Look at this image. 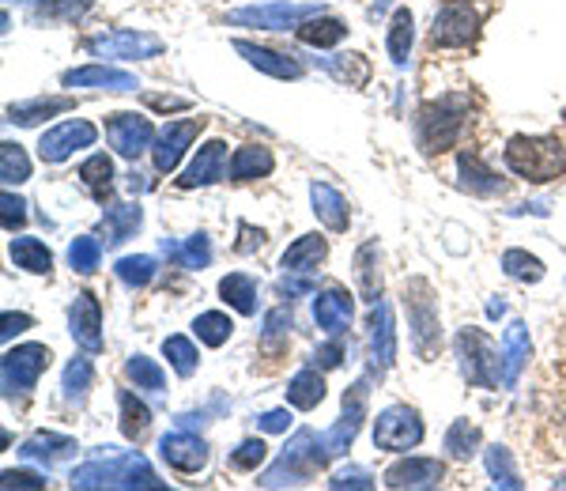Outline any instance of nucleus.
I'll return each mask as SVG.
<instances>
[{"label": "nucleus", "instance_id": "nucleus-43", "mask_svg": "<svg viewBox=\"0 0 566 491\" xmlns=\"http://www.w3.org/2000/svg\"><path fill=\"white\" fill-rule=\"evenodd\" d=\"M446 450H450V458H458V461L476 458V450H480V427L469 424V420H453L450 431H446Z\"/></svg>", "mask_w": 566, "mask_h": 491}, {"label": "nucleus", "instance_id": "nucleus-11", "mask_svg": "<svg viewBox=\"0 0 566 491\" xmlns=\"http://www.w3.org/2000/svg\"><path fill=\"white\" fill-rule=\"evenodd\" d=\"M370 378H374V370H367V378H359L348 394H344V416L325 431V447H328L333 458H340V453L352 447L363 420H367V397H370L367 386H370Z\"/></svg>", "mask_w": 566, "mask_h": 491}, {"label": "nucleus", "instance_id": "nucleus-46", "mask_svg": "<svg viewBox=\"0 0 566 491\" xmlns=\"http://www.w3.org/2000/svg\"><path fill=\"white\" fill-rule=\"evenodd\" d=\"M193 330H197V341H205L208 348H223V344L231 341V333H234V322L223 311H208V314L197 317Z\"/></svg>", "mask_w": 566, "mask_h": 491}, {"label": "nucleus", "instance_id": "nucleus-1", "mask_svg": "<svg viewBox=\"0 0 566 491\" xmlns=\"http://www.w3.org/2000/svg\"><path fill=\"white\" fill-rule=\"evenodd\" d=\"M72 488H163L155 469L136 450L129 453H103L72 472Z\"/></svg>", "mask_w": 566, "mask_h": 491}, {"label": "nucleus", "instance_id": "nucleus-52", "mask_svg": "<svg viewBox=\"0 0 566 491\" xmlns=\"http://www.w3.org/2000/svg\"><path fill=\"white\" fill-rule=\"evenodd\" d=\"M125 375L136 382V389H151V394H163L167 389V375H163V367L148 356H133L125 363Z\"/></svg>", "mask_w": 566, "mask_h": 491}, {"label": "nucleus", "instance_id": "nucleus-5", "mask_svg": "<svg viewBox=\"0 0 566 491\" xmlns=\"http://www.w3.org/2000/svg\"><path fill=\"white\" fill-rule=\"evenodd\" d=\"M405 311H408V325H412V344L419 359H434L438 341H442V330H438V303L434 291L427 280H408L405 284Z\"/></svg>", "mask_w": 566, "mask_h": 491}, {"label": "nucleus", "instance_id": "nucleus-62", "mask_svg": "<svg viewBox=\"0 0 566 491\" xmlns=\"http://www.w3.org/2000/svg\"><path fill=\"white\" fill-rule=\"evenodd\" d=\"M239 234H242L239 253H253V250H261L264 239H269V234H264L261 227H250V223H239Z\"/></svg>", "mask_w": 566, "mask_h": 491}, {"label": "nucleus", "instance_id": "nucleus-6", "mask_svg": "<svg viewBox=\"0 0 566 491\" xmlns=\"http://www.w3.org/2000/svg\"><path fill=\"white\" fill-rule=\"evenodd\" d=\"M453 348H458L461 375L469 378V386L499 389V382H502V359H499V348L491 344L488 333L461 330L458 341H453Z\"/></svg>", "mask_w": 566, "mask_h": 491}, {"label": "nucleus", "instance_id": "nucleus-23", "mask_svg": "<svg viewBox=\"0 0 566 491\" xmlns=\"http://www.w3.org/2000/svg\"><path fill=\"white\" fill-rule=\"evenodd\" d=\"M65 87H106V91H136L133 72H122V69H109V65H87V69H69L61 76Z\"/></svg>", "mask_w": 566, "mask_h": 491}, {"label": "nucleus", "instance_id": "nucleus-63", "mask_svg": "<svg viewBox=\"0 0 566 491\" xmlns=\"http://www.w3.org/2000/svg\"><path fill=\"white\" fill-rule=\"evenodd\" d=\"M148 106L151 111H186V98H167V95H148Z\"/></svg>", "mask_w": 566, "mask_h": 491}, {"label": "nucleus", "instance_id": "nucleus-57", "mask_svg": "<svg viewBox=\"0 0 566 491\" xmlns=\"http://www.w3.org/2000/svg\"><path fill=\"white\" fill-rule=\"evenodd\" d=\"M0 488L12 491V488H45V480L39 472H27V469H4L0 472Z\"/></svg>", "mask_w": 566, "mask_h": 491}, {"label": "nucleus", "instance_id": "nucleus-26", "mask_svg": "<svg viewBox=\"0 0 566 491\" xmlns=\"http://www.w3.org/2000/svg\"><path fill=\"white\" fill-rule=\"evenodd\" d=\"M76 450H80L76 439H69V435H53V431H34L31 439L20 447V453L27 461H45V466H57V461L72 458Z\"/></svg>", "mask_w": 566, "mask_h": 491}, {"label": "nucleus", "instance_id": "nucleus-47", "mask_svg": "<svg viewBox=\"0 0 566 491\" xmlns=\"http://www.w3.org/2000/svg\"><path fill=\"white\" fill-rule=\"evenodd\" d=\"M91 382H95V367H91V359L87 356L69 359L65 375H61V389H65L69 401H84L87 389H91Z\"/></svg>", "mask_w": 566, "mask_h": 491}, {"label": "nucleus", "instance_id": "nucleus-17", "mask_svg": "<svg viewBox=\"0 0 566 491\" xmlns=\"http://www.w3.org/2000/svg\"><path fill=\"white\" fill-rule=\"evenodd\" d=\"M367 330H370V370L381 375V370H389L397 363V330H392L389 303H381V299L374 303Z\"/></svg>", "mask_w": 566, "mask_h": 491}, {"label": "nucleus", "instance_id": "nucleus-31", "mask_svg": "<svg viewBox=\"0 0 566 491\" xmlns=\"http://www.w3.org/2000/svg\"><path fill=\"white\" fill-rule=\"evenodd\" d=\"M325 401V378L317 375V367H303L298 375H291L287 382V405L291 408H303V412H310V408H317Z\"/></svg>", "mask_w": 566, "mask_h": 491}, {"label": "nucleus", "instance_id": "nucleus-39", "mask_svg": "<svg viewBox=\"0 0 566 491\" xmlns=\"http://www.w3.org/2000/svg\"><path fill=\"white\" fill-rule=\"evenodd\" d=\"M117 405H122V435L125 439H140V435H148L151 427V408L140 401V397L133 394V389H122L117 394Z\"/></svg>", "mask_w": 566, "mask_h": 491}, {"label": "nucleus", "instance_id": "nucleus-35", "mask_svg": "<svg viewBox=\"0 0 566 491\" xmlns=\"http://www.w3.org/2000/svg\"><path fill=\"white\" fill-rule=\"evenodd\" d=\"M65 111H76V98H34V103L8 106V122L12 125H39L45 117H57Z\"/></svg>", "mask_w": 566, "mask_h": 491}, {"label": "nucleus", "instance_id": "nucleus-44", "mask_svg": "<svg viewBox=\"0 0 566 491\" xmlns=\"http://www.w3.org/2000/svg\"><path fill=\"white\" fill-rule=\"evenodd\" d=\"M80 178H84V186L98 197V201H106L109 189H114V159H109V156H91L84 167H80Z\"/></svg>", "mask_w": 566, "mask_h": 491}, {"label": "nucleus", "instance_id": "nucleus-15", "mask_svg": "<svg viewBox=\"0 0 566 491\" xmlns=\"http://www.w3.org/2000/svg\"><path fill=\"white\" fill-rule=\"evenodd\" d=\"M95 136H98V129L91 122H61V125H53L50 133H42L39 156H42V163H65L72 152L91 148Z\"/></svg>", "mask_w": 566, "mask_h": 491}, {"label": "nucleus", "instance_id": "nucleus-8", "mask_svg": "<svg viewBox=\"0 0 566 491\" xmlns=\"http://www.w3.org/2000/svg\"><path fill=\"white\" fill-rule=\"evenodd\" d=\"M423 442V420H419L416 408L408 405H389L378 412L374 420V447L400 453V450H412Z\"/></svg>", "mask_w": 566, "mask_h": 491}, {"label": "nucleus", "instance_id": "nucleus-3", "mask_svg": "<svg viewBox=\"0 0 566 491\" xmlns=\"http://www.w3.org/2000/svg\"><path fill=\"white\" fill-rule=\"evenodd\" d=\"M328 461H333V453H328V447H325V435H317V431H310V427H303V431H298L295 439L287 442V450L280 453L276 466L264 472L258 484L261 488L306 484V480L314 477L317 469H325Z\"/></svg>", "mask_w": 566, "mask_h": 491}, {"label": "nucleus", "instance_id": "nucleus-29", "mask_svg": "<svg viewBox=\"0 0 566 491\" xmlns=\"http://www.w3.org/2000/svg\"><path fill=\"white\" fill-rule=\"evenodd\" d=\"M325 258H328V245L322 234H303V239H295L287 245L280 265L287 272H314V269H322Z\"/></svg>", "mask_w": 566, "mask_h": 491}, {"label": "nucleus", "instance_id": "nucleus-36", "mask_svg": "<svg viewBox=\"0 0 566 491\" xmlns=\"http://www.w3.org/2000/svg\"><path fill=\"white\" fill-rule=\"evenodd\" d=\"M295 34H298V42L317 45V50H328V45L344 42L348 23L336 20V15H314V20H306L303 27H295Z\"/></svg>", "mask_w": 566, "mask_h": 491}, {"label": "nucleus", "instance_id": "nucleus-37", "mask_svg": "<svg viewBox=\"0 0 566 491\" xmlns=\"http://www.w3.org/2000/svg\"><path fill=\"white\" fill-rule=\"evenodd\" d=\"M219 295L239 314H258V280L245 276V272H231V276L219 280Z\"/></svg>", "mask_w": 566, "mask_h": 491}, {"label": "nucleus", "instance_id": "nucleus-50", "mask_svg": "<svg viewBox=\"0 0 566 491\" xmlns=\"http://www.w3.org/2000/svg\"><path fill=\"white\" fill-rule=\"evenodd\" d=\"M483 461H488V472H491V480H495L499 488H510V491L525 488V484H522V477H517L514 458H510V450H506V447H488V453H483Z\"/></svg>", "mask_w": 566, "mask_h": 491}, {"label": "nucleus", "instance_id": "nucleus-58", "mask_svg": "<svg viewBox=\"0 0 566 491\" xmlns=\"http://www.w3.org/2000/svg\"><path fill=\"white\" fill-rule=\"evenodd\" d=\"M344 363V344H340V336H333L328 344H322V348L314 352V367H322V370H333V367H340Z\"/></svg>", "mask_w": 566, "mask_h": 491}, {"label": "nucleus", "instance_id": "nucleus-18", "mask_svg": "<svg viewBox=\"0 0 566 491\" xmlns=\"http://www.w3.org/2000/svg\"><path fill=\"white\" fill-rule=\"evenodd\" d=\"M159 453H163V461H167L170 469H178V472H200V469L208 466L205 439L189 435L186 427H181V431L163 435V439H159Z\"/></svg>", "mask_w": 566, "mask_h": 491}, {"label": "nucleus", "instance_id": "nucleus-49", "mask_svg": "<svg viewBox=\"0 0 566 491\" xmlns=\"http://www.w3.org/2000/svg\"><path fill=\"white\" fill-rule=\"evenodd\" d=\"M163 356L170 359V367H175L181 378H189L200 367L197 344L189 341V336H167V341H163Z\"/></svg>", "mask_w": 566, "mask_h": 491}, {"label": "nucleus", "instance_id": "nucleus-41", "mask_svg": "<svg viewBox=\"0 0 566 491\" xmlns=\"http://www.w3.org/2000/svg\"><path fill=\"white\" fill-rule=\"evenodd\" d=\"M95 0H39L34 4V20H45V23H76L80 15L91 12Z\"/></svg>", "mask_w": 566, "mask_h": 491}, {"label": "nucleus", "instance_id": "nucleus-48", "mask_svg": "<svg viewBox=\"0 0 566 491\" xmlns=\"http://www.w3.org/2000/svg\"><path fill=\"white\" fill-rule=\"evenodd\" d=\"M114 272H117V280H122V284L148 288L151 280H155V272H159V261L148 258V253H136V258H122V261H117Z\"/></svg>", "mask_w": 566, "mask_h": 491}, {"label": "nucleus", "instance_id": "nucleus-53", "mask_svg": "<svg viewBox=\"0 0 566 491\" xmlns=\"http://www.w3.org/2000/svg\"><path fill=\"white\" fill-rule=\"evenodd\" d=\"M264 458H269V447H264L261 439H245L242 447L231 453V466H234V469H242V472H253Z\"/></svg>", "mask_w": 566, "mask_h": 491}, {"label": "nucleus", "instance_id": "nucleus-9", "mask_svg": "<svg viewBox=\"0 0 566 491\" xmlns=\"http://www.w3.org/2000/svg\"><path fill=\"white\" fill-rule=\"evenodd\" d=\"M322 4H261V8H239V12L227 15L231 27H258V31H291V27H303L306 20L322 15Z\"/></svg>", "mask_w": 566, "mask_h": 491}, {"label": "nucleus", "instance_id": "nucleus-42", "mask_svg": "<svg viewBox=\"0 0 566 491\" xmlns=\"http://www.w3.org/2000/svg\"><path fill=\"white\" fill-rule=\"evenodd\" d=\"M27 178H31V159H27V152L20 144L4 140L0 144V181L12 189V186H23Z\"/></svg>", "mask_w": 566, "mask_h": 491}, {"label": "nucleus", "instance_id": "nucleus-61", "mask_svg": "<svg viewBox=\"0 0 566 491\" xmlns=\"http://www.w3.org/2000/svg\"><path fill=\"white\" fill-rule=\"evenodd\" d=\"M258 427H261V431H272V435H276V431H287V427H291V412H287V408H272V412H264V416H261Z\"/></svg>", "mask_w": 566, "mask_h": 491}, {"label": "nucleus", "instance_id": "nucleus-14", "mask_svg": "<svg viewBox=\"0 0 566 491\" xmlns=\"http://www.w3.org/2000/svg\"><path fill=\"white\" fill-rule=\"evenodd\" d=\"M205 117H186V122H170V125H163L159 136H155V144H151V159H155V170L159 175H170V170L178 167L181 156L189 152V144L197 140L200 129H205Z\"/></svg>", "mask_w": 566, "mask_h": 491}, {"label": "nucleus", "instance_id": "nucleus-30", "mask_svg": "<svg viewBox=\"0 0 566 491\" xmlns=\"http://www.w3.org/2000/svg\"><path fill=\"white\" fill-rule=\"evenodd\" d=\"M144 223L140 205H106L103 212V231H106V245H122L129 242Z\"/></svg>", "mask_w": 566, "mask_h": 491}, {"label": "nucleus", "instance_id": "nucleus-60", "mask_svg": "<svg viewBox=\"0 0 566 491\" xmlns=\"http://www.w3.org/2000/svg\"><path fill=\"white\" fill-rule=\"evenodd\" d=\"M280 291L283 295H310L314 280H310V272H287V276L280 280Z\"/></svg>", "mask_w": 566, "mask_h": 491}, {"label": "nucleus", "instance_id": "nucleus-7", "mask_svg": "<svg viewBox=\"0 0 566 491\" xmlns=\"http://www.w3.org/2000/svg\"><path fill=\"white\" fill-rule=\"evenodd\" d=\"M50 348L45 344H20V348L4 352L0 359V386H4V397L15 401V397H27L34 386H39L42 370L50 367Z\"/></svg>", "mask_w": 566, "mask_h": 491}, {"label": "nucleus", "instance_id": "nucleus-64", "mask_svg": "<svg viewBox=\"0 0 566 491\" xmlns=\"http://www.w3.org/2000/svg\"><path fill=\"white\" fill-rule=\"evenodd\" d=\"M488 314H491V317H502V314H506V303H502V299H491V303H488Z\"/></svg>", "mask_w": 566, "mask_h": 491}, {"label": "nucleus", "instance_id": "nucleus-38", "mask_svg": "<svg viewBox=\"0 0 566 491\" xmlns=\"http://www.w3.org/2000/svg\"><path fill=\"white\" fill-rule=\"evenodd\" d=\"M416 20L408 8H397L389 20V34H386V45H389V58L392 65H408V53H412V39H416Z\"/></svg>", "mask_w": 566, "mask_h": 491}, {"label": "nucleus", "instance_id": "nucleus-12", "mask_svg": "<svg viewBox=\"0 0 566 491\" xmlns=\"http://www.w3.org/2000/svg\"><path fill=\"white\" fill-rule=\"evenodd\" d=\"M480 12L469 4H458V0H450V4L438 8L434 15V27H431V42L442 45V50H461V45L476 42L480 39Z\"/></svg>", "mask_w": 566, "mask_h": 491}, {"label": "nucleus", "instance_id": "nucleus-22", "mask_svg": "<svg viewBox=\"0 0 566 491\" xmlns=\"http://www.w3.org/2000/svg\"><path fill=\"white\" fill-rule=\"evenodd\" d=\"M234 50L242 53L245 61H250L258 72H269V76H276V80H298L303 76V65H298L295 58H287V53H276V50H269V45H253V42H245L239 39L234 42Z\"/></svg>", "mask_w": 566, "mask_h": 491}, {"label": "nucleus", "instance_id": "nucleus-34", "mask_svg": "<svg viewBox=\"0 0 566 491\" xmlns=\"http://www.w3.org/2000/svg\"><path fill=\"white\" fill-rule=\"evenodd\" d=\"M458 170H461V189H469V194H476V197H491L506 189V181H499L476 156H469V152L458 156Z\"/></svg>", "mask_w": 566, "mask_h": 491}, {"label": "nucleus", "instance_id": "nucleus-10", "mask_svg": "<svg viewBox=\"0 0 566 491\" xmlns=\"http://www.w3.org/2000/svg\"><path fill=\"white\" fill-rule=\"evenodd\" d=\"M163 50H167V42L148 31H109L98 34V39H87V53L106 61H148L159 58Z\"/></svg>", "mask_w": 566, "mask_h": 491}, {"label": "nucleus", "instance_id": "nucleus-24", "mask_svg": "<svg viewBox=\"0 0 566 491\" xmlns=\"http://www.w3.org/2000/svg\"><path fill=\"white\" fill-rule=\"evenodd\" d=\"M528 359V325L525 322H510L506 341H502V386L514 389L517 378L525 370Z\"/></svg>", "mask_w": 566, "mask_h": 491}, {"label": "nucleus", "instance_id": "nucleus-45", "mask_svg": "<svg viewBox=\"0 0 566 491\" xmlns=\"http://www.w3.org/2000/svg\"><path fill=\"white\" fill-rule=\"evenodd\" d=\"M502 269H506L510 280H522V284H541L544 280V261L533 258V253H525V250L502 253Z\"/></svg>", "mask_w": 566, "mask_h": 491}, {"label": "nucleus", "instance_id": "nucleus-19", "mask_svg": "<svg viewBox=\"0 0 566 491\" xmlns=\"http://www.w3.org/2000/svg\"><path fill=\"white\" fill-rule=\"evenodd\" d=\"M227 178V144L223 140H208L205 148H197L193 163L186 167V175L178 178L181 189H197V186H216Z\"/></svg>", "mask_w": 566, "mask_h": 491}, {"label": "nucleus", "instance_id": "nucleus-13", "mask_svg": "<svg viewBox=\"0 0 566 491\" xmlns=\"http://www.w3.org/2000/svg\"><path fill=\"white\" fill-rule=\"evenodd\" d=\"M155 125L140 114H109L106 117V140L122 159H140L155 144Z\"/></svg>", "mask_w": 566, "mask_h": 491}, {"label": "nucleus", "instance_id": "nucleus-25", "mask_svg": "<svg viewBox=\"0 0 566 491\" xmlns=\"http://www.w3.org/2000/svg\"><path fill=\"white\" fill-rule=\"evenodd\" d=\"M310 205H314V216L317 220H322L328 231H348V201H344L340 194H336L333 186H325V181H314V186H310Z\"/></svg>", "mask_w": 566, "mask_h": 491}, {"label": "nucleus", "instance_id": "nucleus-59", "mask_svg": "<svg viewBox=\"0 0 566 491\" xmlns=\"http://www.w3.org/2000/svg\"><path fill=\"white\" fill-rule=\"evenodd\" d=\"M31 325H34L31 314H12V311H8L4 317H0V341H12V336L27 333Z\"/></svg>", "mask_w": 566, "mask_h": 491}, {"label": "nucleus", "instance_id": "nucleus-4", "mask_svg": "<svg viewBox=\"0 0 566 491\" xmlns=\"http://www.w3.org/2000/svg\"><path fill=\"white\" fill-rule=\"evenodd\" d=\"M464 122H469V98L464 95H442L434 103H427L416 114V140L427 156L434 152H450L461 140Z\"/></svg>", "mask_w": 566, "mask_h": 491}, {"label": "nucleus", "instance_id": "nucleus-54", "mask_svg": "<svg viewBox=\"0 0 566 491\" xmlns=\"http://www.w3.org/2000/svg\"><path fill=\"white\" fill-rule=\"evenodd\" d=\"M0 220H4V231H20L27 223V201L15 197L12 189H4V197H0Z\"/></svg>", "mask_w": 566, "mask_h": 491}, {"label": "nucleus", "instance_id": "nucleus-32", "mask_svg": "<svg viewBox=\"0 0 566 491\" xmlns=\"http://www.w3.org/2000/svg\"><path fill=\"white\" fill-rule=\"evenodd\" d=\"M378 261H381L378 242L359 245V253H355V280H359V291H363V299H367L370 306L381 299V269H378Z\"/></svg>", "mask_w": 566, "mask_h": 491}, {"label": "nucleus", "instance_id": "nucleus-51", "mask_svg": "<svg viewBox=\"0 0 566 491\" xmlns=\"http://www.w3.org/2000/svg\"><path fill=\"white\" fill-rule=\"evenodd\" d=\"M69 265L76 269L80 276H91V272L103 265V242L91 239V234H80V239L69 245Z\"/></svg>", "mask_w": 566, "mask_h": 491}, {"label": "nucleus", "instance_id": "nucleus-20", "mask_svg": "<svg viewBox=\"0 0 566 491\" xmlns=\"http://www.w3.org/2000/svg\"><path fill=\"white\" fill-rule=\"evenodd\" d=\"M446 477V466L438 458H405L386 469V488H438Z\"/></svg>", "mask_w": 566, "mask_h": 491}, {"label": "nucleus", "instance_id": "nucleus-28", "mask_svg": "<svg viewBox=\"0 0 566 491\" xmlns=\"http://www.w3.org/2000/svg\"><path fill=\"white\" fill-rule=\"evenodd\" d=\"M8 258H12L15 269L31 272V276H50L53 272V253L42 239H12Z\"/></svg>", "mask_w": 566, "mask_h": 491}, {"label": "nucleus", "instance_id": "nucleus-55", "mask_svg": "<svg viewBox=\"0 0 566 491\" xmlns=\"http://www.w3.org/2000/svg\"><path fill=\"white\" fill-rule=\"evenodd\" d=\"M328 488L333 491H344V488H359V491H367L374 488V480H370V472L367 469H336L333 477H328Z\"/></svg>", "mask_w": 566, "mask_h": 491}, {"label": "nucleus", "instance_id": "nucleus-56", "mask_svg": "<svg viewBox=\"0 0 566 491\" xmlns=\"http://www.w3.org/2000/svg\"><path fill=\"white\" fill-rule=\"evenodd\" d=\"M291 333V311L287 306H276V311L264 314V344H276Z\"/></svg>", "mask_w": 566, "mask_h": 491}, {"label": "nucleus", "instance_id": "nucleus-27", "mask_svg": "<svg viewBox=\"0 0 566 491\" xmlns=\"http://www.w3.org/2000/svg\"><path fill=\"white\" fill-rule=\"evenodd\" d=\"M276 170V156L261 144H245L231 156V178L234 181H258V178H269Z\"/></svg>", "mask_w": 566, "mask_h": 491}, {"label": "nucleus", "instance_id": "nucleus-33", "mask_svg": "<svg viewBox=\"0 0 566 491\" xmlns=\"http://www.w3.org/2000/svg\"><path fill=\"white\" fill-rule=\"evenodd\" d=\"M163 253H167L178 269H208V261H212V242H208V234H189L186 242L163 239Z\"/></svg>", "mask_w": 566, "mask_h": 491}, {"label": "nucleus", "instance_id": "nucleus-21", "mask_svg": "<svg viewBox=\"0 0 566 491\" xmlns=\"http://www.w3.org/2000/svg\"><path fill=\"white\" fill-rule=\"evenodd\" d=\"M352 314H355V303L344 288H328L322 295L314 299V322L322 325L328 336H344L352 325Z\"/></svg>", "mask_w": 566, "mask_h": 491}, {"label": "nucleus", "instance_id": "nucleus-16", "mask_svg": "<svg viewBox=\"0 0 566 491\" xmlns=\"http://www.w3.org/2000/svg\"><path fill=\"white\" fill-rule=\"evenodd\" d=\"M69 333L80 348L87 352H103V306L91 291H80L76 303L69 311Z\"/></svg>", "mask_w": 566, "mask_h": 491}, {"label": "nucleus", "instance_id": "nucleus-2", "mask_svg": "<svg viewBox=\"0 0 566 491\" xmlns=\"http://www.w3.org/2000/svg\"><path fill=\"white\" fill-rule=\"evenodd\" d=\"M506 167L533 186H547V181L563 178L566 152L559 136H514L506 144Z\"/></svg>", "mask_w": 566, "mask_h": 491}, {"label": "nucleus", "instance_id": "nucleus-40", "mask_svg": "<svg viewBox=\"0 0 566 491\" xmlns=\"http://www.w3.org/2000/svg\"><path fill=\"white\" fill-rule=\"evenodd\" d=\"M322 65L333 72L340 84H348V87H363L370 80V61L363 58V53H340V58H325Z\"/></svg>", "mask_w": 566, "mask_h": 491}]
</instances>
